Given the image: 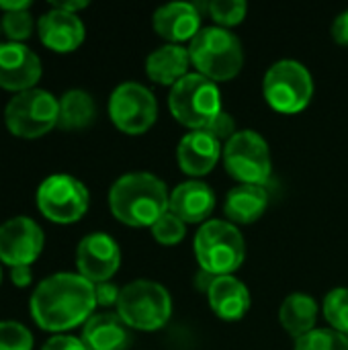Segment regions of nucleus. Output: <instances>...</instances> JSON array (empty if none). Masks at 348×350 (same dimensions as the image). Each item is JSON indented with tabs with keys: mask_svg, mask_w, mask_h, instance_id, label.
Instances as JSON below:
<instances>
[{
	"mask_svg": "<svg viewBox=\"0 0 348 350\" xmlns=\"http://www.w3.org/2000/svg\"><path fill=\"white\" fill-rule=\"evenodd\" d=\"M0 29H2V23H0Z\"/></svg>",
	"mask_w": 348,
	"mask_h": 350,
	"instance_id": "obj_39",
	"label": "nucleus"
},
{
	"mask_svg": "<svg viewBox=\"0 0 348 350\" xmlns=\"http://www.w3.org/2000/svg\"><path fill=\"white\" fill-rule=\"evenodd\" d=\"M29 0H21V2H0V10L6 12H14V10H29Z\"/></svg>",
	"mask_w": 348,
	"mask_h": 350,
	"instance_id": "obj_37",
	"label": "nucleus"
},
{
	"mask_svg": "<svg viewBox=\"0 0 348 350\" xmlns=\"http://www.w3.org/2000/svg\"><path fill=\"white\" fill-rule=\"evenodd\" d=\"M185 232H187L185 221H183L180 217H176L172 211H166L164 215H160L158 221L152 226L154 238H156L160 244H166V246L178 244V242L185 238Z\"/></svg>",
	"mask_w": 348,
	"mask_h": 350,
	"instance_id": "obj_27",
	"label": "nucleus"
},
{
	"mask_svg": "<svg viewBox=\"0 0 348 350\" xmlns=\"http://www.w3.org/2000/svg\"><path fill=\"white\" fill-rule=\"evenodd\" d=\"M94 295H96V304L107 308V306H113V304L119 301L121 289H117L111 281H107V283L94 285Z\"/></svg>",
	"mask_w": 348,
	"mask_h": 350,
	"instance_id": "obj_33",
	"label": "nucleus"
},
{
	"mask_svg": "<svg viewBox=\"0 0 348 350\" xmlns=\"http://www.w3.org/2000/svg\"><path fill=\"white\" fill-rule=\"evenodd\" d=\"M269 205V195L263 185H238L228 197L224 211L236 224H252L256 221Z\"/></svg>",
	"mask_w": 348,
	"mask_h": 350,
	"instance_id": "obj_22",
	"label": "nucleus"
},
{
	"mask_svg": "<svg viewBox=\"0 0 348 350\" xmlns=\"http://www.w3.org/2000/svg\"><path fill=\"white\" fill-rule=\"evenodd\" d=\"M31 279H33L31 267H12V269H10V281H12L16 287H27V285H31Z\"/></svg>",
	"mask_w": 348,
	"mask_h": 350,
	"instance_id": "obj_35",
	"label": "nucleus"
},
{
	"mask_svg": "<svg viewBox=\"0 0 348 350\" xmlns=\"http://www.w3.org/2000/svg\"><path fill=\"white\" fill-rule=\"evenodd\" d=\"M37 207L53 224H74L88 209V191L70 174H51L37 189Z\"/></svg>",
	"mask_w": 348,
	"mask_h": 350,
	"instance_id": "obj_10",
	"label": "nucleus"
},
{
	"mask_svg": "<svg viewBox=\"0 0 348 350\" xmlns=\"http://www.w3.org/2000/svg\"><path fill=\"white\" fill-rule=\"evenodd\" d=\"M191 62L189 49L176 43L162 45L154 49L146 59L148 76L158 84H176L183 76H187V68Z\"/></svg>",
	"mask_w": 348,
	"mask_h": 350,
	"instance_id": "obj_21",
	"label": "nucleus"
},
{
	"mask_svg": "<svg viewBox=\"0 0 348 350\" xmlns=\"http://www.w3.org/2000/svg\"><path fill=\"white\" fill-rule=\"evenodd\" d=\"M207 295H209L211 310L224 320H238L250 308L248 287L232 275L215 277Z\"/></svg>",
	"mask_w": 348,
	"mask_h": 350,
	"instance_id": "obj_20",
	"label": "nucleus"
},
{
	"mask_svg": "<svg viewBox=\"0 0 348 350\" xmlns=\"http://www.w3.org/2000/svg\"><path fill=\"white\" fill-rule=\"evenodd\" d=\"M94 306V285L76 273L51 275L31 295V316L47 332H66L88 322Z\"/></svg>",
	"mask_w": 348,
	"mask_h": 350,
	"instance_id": "obj_1",
	"label": "nucleus"
},
{
	"mask_svg": "<svg viewBox=\"0 0 348 350\" xmlns=\"http://www.w3.org/2000/svg\"><path fill=\"white\" fill-rule=\"evenodd\" d=\"M293 350H348V338L336 330H312L297 338Z\"/></svg>",
	"mask_w": 348,
	"mask_h": 350,
	"instance_id": "obj_26",
	"label": "nucleus"
},
{
	"mask_svg": "<svg viewBox=\"0 0 348 350\" xmlns=\"http://www.w3.org/2000/svg\"><path fill=\"white\" fill-rule=\"evenodd\" d=\"M244 238L238 228L224 219L203 224L195 236V254L203 271L219 277L236 271L244 260Z\"/></svg>",
	"mask_w": 348,
	"mask_h": 350,
	"instance_id": "obj_5",
	"label": "nucleus"
},
{
	"mask_svg": "<svg viewBox=\"0 0 348 350\" xmlns=\"http://www.w3.org/2000/svg\"><path fill=\"white\" fill-rule=\"evenodd\" d=\"M316 318H318V306H316L314 297H310L308 293L287 295L279 310V320H281L283 328L295 338H302V336L310 334L312 330H316L314 328Z\"/></svg>",
	"mask_w": 348,
	"mask_h": 350,
	"instance_id": "obj_23",
	"label": "nucleus"
},
{
	"mask_svg": "<svg viewBox=\"0 0 348 350\" xmlns=\"http://www.w3.org/2000/svg\"><path fill=\"white\" fill-rule=\"evenodd\" d=\"M109 115L113 123L131 135L148 131L158 115V103L150 88L139 82L119 84L109 98Z\"/></svg>",
	"mask_w": 348,
	"mask_h": 350,
	"instance_id": "obj_11",
	"label": "nucleus"
},
{
	"mask_svg": "<svg viewBox=\"0 0 348 350\" xmlns=\"http://www.w3.org/2000/svg\"><path fill=\"white\" fill-rule=\"evenodd\" d=\"M215 207V195L207 183L187 180L170 193L168 211H172L183 221H203Z\"/></svg>",
	"mask_w": 348,
	"mask_h": 350,
	"instance_id": "obj_17",
	"label": "nucleus"
},
{
	"mask_svg": "<svg viewBox=\"0 0 348 350\" xmlns=\"http://www.w3.org/2000/svg\"><path fill=\"white\" fill-rule=\"evenodd\" d=\"M121 250L109 234H88L76 250L78 275L92 285L107 283L119 269Z\"/></svg>",
	"mask_w": 348,
	"mask_h": 350,
	"instance_id": "obj_13",
	"label": "nucleus"
},
{
	"mask_svg": "<svg viewBox=\"0 0 348 350\" xmlns=\"http://www.w3.org/2000/svg\"><path fill=\"white\" fill-rule=\"evenodd\" d=\"M43 230L31 217H12L0 226V260L12 267H31L43 252Z\"/></svg>",
	"mask_w": 348,
	"mask_h": 350,
	"instance_id": "obj_12",
	"label": "nucleus"
},
{
	"mask_svg": "<svg viewBox=\"0 0 348 350\" xmlns=\"http://www.w3.org/2000/svg\"><path fill=\"white\" fill-rule=\"evenodd\" d=\"M2 31L12 43H21L23 39H29L33 33V16L29 10H14L6 12L2 16Z\"/></svg>",
	"mask_w": 348,
	"mask_h": 350,
	"instance_id": "obj_29",
	"label": "nucleus"
},
{
	"mask_svg": "<svg viewBox=\"0 0 348 350\" xmlns=\"http://www.w3.org/2000/svg\"><path fill=\"white\" fill-rule=\"evenodd\" d=\"M265 96L279 113H299L314 96V80L308 68L295 59H281L265 74Z\"/></svg>",
	"mask_w": 348,
	"mask_h": 350,
	"instance_id": "obj_8",
	"label": "nucleus"
},
{
	"mask_svg": "<svg viewBox=\"0 0 348 350\" xmlns=\"http://www.w3.org/2000/svg\"><path fill=\"white\" fill-rule=\"evenodd\" d=\"M88 2L86 0H74V2H53V8H59V10H66V12H72L76 14L80 8H86Z\"/></svg>",
	"mask_w": 348,
	"mask_h": 350,
	"instance_id": "obj_36",
	"label": "nucleus"
},
{
	"mask_svg": "<svg viewBox=\"0 0 348 350\" xmlns=\"http://www.w3.org/2000/svg\"><path fill=\"white\" fill-rule=\"evenodd\" d=\"M41 59L23 43H0V88L12 92L31 90L41 78Z\"/></svg>",
	"mask_w": 348,
	"mask_h": 350,
	"instance_id": "obj_14",
	"label": "nucleus"
},
{
	"mask_svg": "<svg viewBox=\"0 0 348 350\" xmlns=\"http://www.w3.org/2000/svg\"><path fill=\"white\" fill-rule=\"evenodd\" d=\"M224 162L242 185H263L271 176V152L265 137L252 129L236 131L224 146Z\"/></svg>",
	"mask_w": 348,
	"mask_h": 350,
	"instance_id": "obj_9",
	"label": "nucleus"
},
{
	"mask_svg": "<svg viewBox=\"0 0 348 350\" xmlns=\"http://www.w3.org/2000/svg\"><path fill=\"white\" fill-rule=\"evenodd\" d=\"M207 8L213 21L228 27V25H238L244 18L248 6L244 0H211Z\"/></svg>",
	"mask_w": 348,
	"mask_h": 350,
	"instance_id": "obj_30",
	"label": "nucleus"
},
{
	"mask_svg": "<svg viewBox=\"0 0 348 350\" xmlns=\"http://www.w3.org/2000/svg\"><path fill=\"white\" fill-rule=\"evenodd\" d=\"M324 316L334 326L336 332L348 334V289L338 287L330 291L324 299Z\"/></svg>",
	"mask_w": 348,
	"mask_h": 350,
	"instance_id": "obj_25",
	"label": "nucleus"
},
{
	"mask_svg": "<svg viewBox=\"0 0 348 350\" xmlns=\"http://www.w3.org/2000/svg\"><path fill=\"white\" fill-rule=\"evenodd\" d=\"M0 350H33V336L18 322H0Z\"/></svg>",
	"mask_w": 348,
	"mask_h": 350,
	"instance_id": "obj_28",
	"label": "nucleus"
},
{
	"mask_svg": "<svg viewBox=\"0 0 348 350\" xmlns=\"http://www.w3.org/2000/svg\"><path fill=\"white\" fill-rule=\"evenodd\" d=\"M191 62L209 80L234 78L244 62L240 39L224 27H205L191 39Z\"/></svg>",
	"mask_w": 348,
	"mask_h": 350,
	"instance_id": "obj_3",
	"label": "nucleus"
},
{
	"mask_svg": "<svg viewBox=\"0 0 348 350\" xmlns=\"http://www.w3.org/2000/svg\"><path fill=\"white\" fill-rule=\"evenodd\" d=\"M59 119V100L41 88L18 92L4 109L6 129L23 139H35L49 133Z\"/></svg>",
	"mask_w": 348,
	"mask_h": 350,
	"instance_id": "obj_7",
	"label": "nucleus"
},
{
	"mask_svg": "<svg viewBox=\"0 0 348 350\" xmlns=\"http://www.w3.org/2000/svg\"><path fill=\"white\" fill-rule=\"evenodd\" d=\"M96 107L86 90L74 88L59 98V119L57 125L66 131L84 129L94 121Z\"/></svg>",
	"mask_w": 348,
	"mask_h": 350,
	"instance_id": "obj_24",
	"label": "nucleus"
},
{
	"mask_svg": "<svg viewBox=\"0 0 348 350\" xmlns=\"http://www.w3.org/2000/svg\"><path fill=\"white\" fill-rule=\"evenodd\" d=\"M222 154V142H217L213 135H209L203 129L189 131L180 144H178V164L187 174H207L219 160Z\"/></svg>",
	"mask_w": 348,
	"mask_h": 350,
	"instance_id": "obj_16",
	"label": "nucleus"
},
{
	"mask_svg": "<svg viewBox=\"0 0 348 350\" xmlns=\"http://www.w3.org/2000/svg\"><path fill=\"white\" fill-rule=\"evenodd\" d=\"M199 25V8L189 2H168L154 12V29L170 41L193 39L201 31Z\"/></svg>",
	"mask_w": 348,
	"mask_h": 350,
	"instance_id": "obj_18",
	"label": "nucleus"
},
{
	"mask_svg": "<svg viewBox=\"0 0 348 350\" xmlns=\"http://www.w3.org/2000/svg\"><path fill=\"white\" fill-rule=\"evenodd\" d=\"M41 43L57 53H68L80 47L84 41V23L78 14L51 8L37 23Z\"/></svg>",
	"mask_w": 348,
	"mask_h": 350,
	"instance_id": "obj_15",
	"label": "nucleus"
},
{
	"mask_svg": "<svg viewBox=\"0 0 348 350\" xmlns=\"http://www.w3.org/2000/svg\"><path fill=\"white\" fill-rule=\"evenodd\" d=\"M168 105L176 121L191 127L193 131L205 129L224 111L219 88L203 74L183 76L172 86Z\"/></svg>",
	"mask_w": 348,
	"mask_h": 350,
	"instance_id": "obj_4",
	"label": "nucleus"
},
{
	"mask_svg": "<svg viewBox=\"0 0 348 350\" xmlns=\"http://www.w3.org/2000/svg\"><path fill=\"white\" fill-rule=\"evenodd\" d=\"M332 35L340 45H348V10L340 12L332 25Z\"/></svg>",
	"mask_w": 348,
	"mask_h": 350,
	"instance_id": "obj_34",
	"label": "nucleus"
},
{
	"mask_svg": "<svg viewBox=\"0 0 348 350\" xmlns=\"http://www.w3.org/2000/svg\"><path fill=\"white\" fill-rule=\"evenodd\" d=\"M0 281H2V271H0Z\"/></svg>",
	"mask_w": 348,
	"mask_h": 350,
	"instance_id": "obj_38",
	"label": "nucleus"
},
{
	"mask_svg": "<svg viewBox=\"0 0 348 350\" xmlns=\"http://www.w3.org/2000/svg\"><path fill=\"white\" fill-rule=\"evenodd\" d=\"M119 318L137 330H158L166 324L172 312L170 293L160 283L139 279L121 289L117 301Z\"/></svg>",
	"mask_w": 348,
	"mask_h": 350,
	"instance_id": "obj_6",
	"label": "nucleus"
},
{
	"mask_svg": "<svg viewBox=\"0 0 348 350\" xmlns=\"http://www.w3.org/2000/svg\"><path fill=\"white\" fill-rule=\"evenodd\" d=\"M166 185L150 172H129L115 180L109 193L113 215L133 228L154 226L168 211Z\"/></svg>",
	"mask_w": 348,
	"mask_h": 350,
	"instance_id": "obj_2",
	"label": "nucleus"
},
{
	"mask_svg": "<svg viewBox=\"0 0 348 350\" xmlns=\"http://www.w3.org/2000/svg\"><path fill=\"white\" fill-rule=\"evenodd\" d=\"M41 350H88L84 347L82 338H74V336H66V334H57L53 338H49Z\"/></svg>",
	"mask_w": 348,
	"mask_h": 350,
	"instance_id": "obj_32",
	"label": "nucleus"
},
{
	"mask_svg": "<svg viewBox=\"0 0 348 350\" xmlns=\"http://www.w3.org/2000/svg\"><path fill=\"white\" fill-rule=\"evenodd\" d=\"M203 131H207L209 135H213L217 142H228L234 133H236V121L232 119V115H228L226 111H222Z\"/></svg>",
	"mask_w": 348,
	"mask_h": 350,
	"instance_id": "obj_31",
	"label": "nucleus"
},
{
	"mask_svg": "<svg viewBox=\"0 0 348 350\" xmlns=\"http://www.w3.org/2000/svg\"><path fill=\"white\" fill-rule=\"evenodd\" d=\"M127 328L119 314H96L84 324L82 342L88 350H125L129 347Z\"/></svg>",
	"mask_w": 348,
	"mask_h": 350,
	"instance_id": "obj_19",
	"label": "nucleus"
}]
</instances>
